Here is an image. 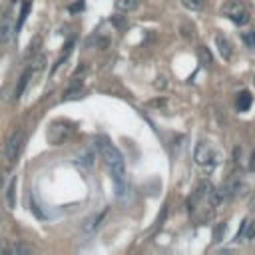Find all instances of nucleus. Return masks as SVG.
<instances>
[{"label":"nucleus","instance_id":"14","mask_svg":"<svg viewBox=\"0 0 255 255\" xmlns=\"http://www.w3.org/2000/svg\"><path fill=\"white\" fill-rule=\"evenodd\" d=\"M182 6L191 10V12H197L205 6V0H182Z\"/></svg>","mask_w":255,"mask_h":255},{"label":"nucleus","instance_id":"12","mask_svg":"<svg viewBox=\"0 0 255 255\" xmlns=\"http://www.w3.org/2000/svg\"><path fill=\"white\" fill-rule=\"evenodd\" d=\"M114 4L120 12H132L138 8V0H116Z\"/></svg>","mask_w":255,"mask_h":255},{"label":"nucleus","instance_id":"1","mask_svg":"<svg viewBox=\"0 0 255 255\" xmlns=\"http://www.w3.org/2000/svg\"><path fill=\"white\" fill-rule=\"evenodd\" d=\"M98 150L112 174V180L116 184V190H118V195H122L128 188V180H126V166H124V158L120 154V150L112 144H108L106 140H98Z\"/></svg>","mask_w":255,"mask_h":255},{"label":"nucleus","instance_id":"24","mask_svg":"<svg viewBox=\"0 0 255 255\" xmlns=\"http://www.w3.org/2000/svg\"><path fill=\"white\" fill-rule=\"evenodd\" d=\"M166 215H168V205H164V207H162V213L158 215V221H156V223H158V225H162V223H164V219H166Z\"/></svg>","mask_w":255,"mask_h":255},{"label":"nucleus","instance_id":"19","mask_svg":"<svg viewBox=\"0 0 255 255\" xmlns=\"http://www.w3.org/2000/svg\"><path fill=\"white\" fill-rule=\"evenodd\" d=\"M84 8H86V2H84V0H76L74 4H70V6H68V10H70L72 14H76V12H82Z\"/></svg>","mask_w":255,"mask_h":255},{"label":"nucleus","instance_id":"3","mask_svg":"<svg viewBox=\"0 0 255 255\" xmlns=\"http://www.w3.org/2000/svg\"><path fill=\"white\" fill-rule=\"evenodd\" d=\"M221 12H223L231 22H235V24H239V26H245V24H249V20H251L249 10L243 6V2H239V0H227V2L223 4V8H221Z\"/></svg>","mask_w":255,"mask_h":255},{"label":"nucleus","instance_id":"18","mask_svg":"<svg viewBox=\"0 0 255 255\" xmlns=\"http://www.w3.org/2000/svg\"><path fill=\"white\" fill-rule=\"evenodd\" d=\"M8 251H10V253H18V255H26V253H32L34 249H32L30 245H26V243H14Z\"/></svg>","mask_w":255,"mask_h":255},{"label":"nucleus","instance_id":"11","mask_svg":"<svg viewBox=\"0 0 255 255\" xmlns=\"http://www.w3.org/2000/svg\"><path fill=\"white\" fill-rule=\"evenodd\" d=\"M6 203H8L10 209L16 207V178H12L8 188H6Z\"/></svg>","mask_w":255,"mask_h":255},{"label":"nucleus","instance_id":"9","mask_svg":"<svg viewBox=\"0 0 255 255\" xmlns=\"http://www.w3.org/2000/svg\"><path fill=\"white\" fill-rule=\"evenodd\" d=\"M251 104H253V96H251V92H249V90H243V92L237 96V102H235L237 110H239V112H247V110L251 108Z\"/></svg>","mask_w":255,"mask_h":255},{"label":"nucleus","instance_id":"7","mask_svg":"<svg viewBox=\"0 0 255 255\" xmlns=\"http://www.w3.org/2000/svg\"><path fill=\"white\" fill-rule=\"evenodd\" d=\"M215 46H217V50H219V54H221V58H223L225 62H229V60L233 58L231 42H229V40H227V36H223L221 32H217V34H215Z\"/></svg>","mask_w":255,"mask_h":255},{"label":"nucleus","instance_id":"4","mask_svg":"<svg viewBox=\"0 0 255 255\" xmlns=\"http://www.w3.org/2000/svg\"><path fill=\"white\" fill-rule=\"evenodd\" d=\"M193 160H195L197 166L211 170V168L215 166V152H213L211 144H207V142H197V146H195V150H193Z\"/></svg>","mask_w":255,"mask_h":255},{"label":"nucleus","instance_id":"22","mask_svg":"<svg viewBox=\"0 0 255 255\" xmlns=\"http://www.w3.org/2000/svg\"><path fill=\"white\" fill-rule=\"evenodd\" d=\"M150 108H160V106H166V98H156V100H150L148 102Z\"/></svg>","mask_w":255,"mask_h":255},{"label":"nucleus","instance_id":"23","mask_svg":"<svg viewBox=\"0 0 255 255\" xmlns=\"http://www.w3.org/2000/svg\"><path fill=\"white\" fill-rule=\"evenodd\" d=\"M154 88H158V90H160V88H166V78H164V76H158L156 82H154Z\"/></svg>","mask_w":255,"mask_h":255},{"label":"nucleus","instance_id":"16","mask_svg":"<svg viewBox=\"0 0 255 255\" xmlns=\"http://www.w3.org/2000/svg\"><path fill=\"white\" fill-rule=\"evenodd\" d=\"M30 8H32V2H30V0H24L22 10H20V16H18V24H16V30H20V28H22V24H24V20H26V16H28Z\"/></svg>","mask_w":255,"mask_h":255},{"label":"nucleus","instance_id":"5","mask_svg":"<svg viewBox=\"0 0 255 255\" xmlns=\"http://www.w3.org/2000/svg\"><path fill=\"white\" fill-rule=\"evenodd\" d=\"M108 213H110V207H104L102 211H98V213L90 215V217H88V219L82 223V231H84L86 235H92V233H96V231L102 227V223L106 221Z\"/></svg>","mask_w":255,"mask_h":255},{"label":"nucleus","instance_id":"26","mask_svg":"<svg viewBox=\"0 0 255 255\" xmlns=\"http://www.w3.org/2000/svg\"><path fill=\"white\" fill-rule=\"evenodd\" d=\"M247 205H249V209H255V191L251 193V197H249V203H247Z\"/></svg>","mask_w":255,"mask_h":255},{"label":"nucleus","instance_id":"15","mask_svg":"<svg viewBox=\"0 0 255 255\" xmlns=\"http://www.w3.org/2000/svg\"><path fill=\"white\" fill-rule=\"evenodd\" d=\"M241 40H243V44H245L249 50L255 52V30H245V32H241Z\"/></svg>","mask_w":255,"mask_h":255},{"label":"nucleus","instance_id":"2","mask_svg":"<svg viewBox=\"0 0 255 255\" xmlns=\"http://www.w3.org/2000/svg\"><path fill=\"white\" fill-rule=\"evenodd\" d=\"M22 144H24V134L20 130H14L6 142H4V148H2V158L6 160L8 166L16 164L18 156H20V150H22Z\"/></svg>","mask_w":255,"mask_h":255},{"label":"nucleus","instance_id":"21","mask_svg":"<svg viewBox=\"0 0 255 255\" xmlns=\"http://www.w3.org/2000/svg\"><path fill=\"white\" fill-rule=\"evenodd\" d=\"M247 223H249V219H243V221H241V225H239V229H237V233H235V241H239L241 235L247 231Z\"/></svg>","mask_w":255,"mask_h":255},{"label":"nucleus","instance_id":"10","mask_svg":"<svg viewBox=\"0 0 255 255\" xmlns=\"http://www.w3.org/2000/svg\"><path fill=\"white\" fill-rule=\"evenodd\" d=\"M12 38V24L8 18L0 20V42H8Z\"/></svg>","mask_w":255,"mask_h":255},{"label":"nucleus","instance_id":"17","mask_svg":"<svg viewBox=\"0 0 255 255\" xmlns=\"http://www.w3.org/2000/svg\"><path fill=\"white\" fill-rule=\"evenodd\" d=\"M225 231H227V223H217L213 229V243H221Z\"/></svg>","mask_w":255,"mask_h":255},{"label":"nucleus","instance_id":"6","mask_svg":"<svg viewBox=\"0 0 255 255\" xmlns=\"http://www.w3.org/2000/svg\"><path fill=\"white\" fill-rule=\"evenodd\" d=\"M70 132H72V128H68V126L52 124V128L48 130V142H50L52 146H60V144H64V142L68 140Z\"/></svg>","mask_w":255,"mask_h":255},{"label":"nucleus","instance_id":"8","mask_svg":"<svg viewBox=\"0 0 255 255\" xmlns=\"http://www.w3.org/2000/svg\"><path fill=\"white\" fill-rule=\"evenodd\" d=\"M32 68H26L22 74H20V78H18V86H16V90H14V100H20L22 98V94L26 92V88H28V82H30V78H32Z\"/></svg>","mask_w":255,"mask_h":255},{"label":"nucleus","instance_id":"20","mask_svg":"<svg viewBox=\"0 0 255 255\" xmlns=\"http://www.w3.org/2000/svg\"><path fill=\"white\" fill-rule=\"evenodd\" d=\"M253 239H255V219L247 223V241H253Z\"/></svg>","mask_w":255,"mask_h":255},{"label":"nucleus","instance_id":"25","mask_svg":"<svg viewBox=\"0 0 255 255\" xmlns=\"http://www.w3.org/2000/svg\"><path fill=\"white\" fill-rule=\"evenodd\" d=\"M247 170H249V172H255V150H253L251 156H249V166H247Z\"/></svg>","mask_w":255,"mask_h":255},{"label":"nucleus","instance_id":"13","mask_svg":"<svg viewBox=\"0 0 255 255\" xmlns=\"http://www.w3.org/2000/svg\"><path fill=\"white\" fill-rule=\"evenodd\" d=\"M197 58H199V64H201V66H209V64L213 62L211 52L207 50V46H199V48H197Z\"/></svg>","mask_w":255,"mask_h":255}]
</instances>
